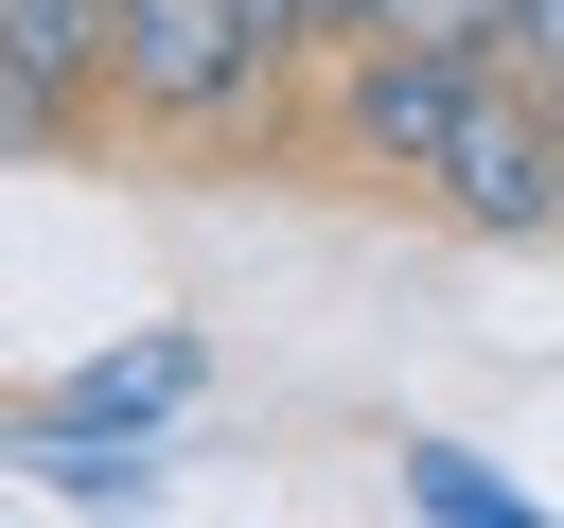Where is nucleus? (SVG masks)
<instances>
[{"mask_svg":"<svg viewBox=\"0 0 564 528\" xmlns=\"http://www.w3.org/2000/svg\"><path fill=\"white\" fill-rule=\"evenodd\" d=\"M282 70H317L300 0H123V35H106V106L159 141H247L282 106Z\"/></svg>","mask_w":564,"mask_h":528,"instance_id":"f257e3e1","label":"nucleus"},{"mask_svg":"<svg viewBox=\"0 0 564 528\" xmlns=\"http://www.w3.org/2000/svg\"><path fill=\"white\" fill-rule=\"evenodd\" d=\"M70 405H88V422H176V405H194V334H141V352L70 370Z\"/></svg>","mask_w":564,"mask_h":528,"instance_id":"20e7f679","label":"nucleus"},{"mask_svg":"<svg viewBox=\"0 0 564 528\" xmlns=\"http://www.w3.org/2000/svg\"><path fill=\"white\" fill-rule=\"evenodd\" d=\"M423 194H441L476 246H546V229H564V106H546L529 70H476V106L441 123Z\"/></svg>","mask_w":564,"mask_h":528,"instance_id":"f03ea898","label":"nucleus"},{"mask_svg":"<svg viewBox=\"0 0 564 528\" xmlns=\"http://www.w3.org/2000/svg\"><path fill=\"white\" fill-rule=\"evenodd\" d=\"M494 70H529V88L564 106V0H511V18H494Z\"/></svg>","mask_w":564,"mask_h":528,"instance_id":"0eeeda50","label":"nucleus"},{"mask_svg":"<svg viewBox=\"0 0 564 528\" xmlns=\"http://www.w3.org/2000/svg\"><path fill=\"white\" fill-rule=\"evenodd\" d=\"M405 493H423L441 528H511V510H529V493H511L494 458H458V440H405Z\"/></svg>","mask_w":564,"mask_h":528,"instance_id":"423d86ee","label":"nucleus"},{"mask_svg":"<svg viewBox=\"0 0 564 528\" xmlns=\"http://www.w3.org/2000/svg\"><path fill=\"white\" fill-rule=\"evenodd\" d=\"M370 18H388V0H300V35H317V53H335V35H370Z\"/></svg>","mask_w":564,"mask_h":528,"instance_id":"6e6552de","label":"nucleus"},{"mask_svg":"<svg viewBox=\"0 0 564 528\" xmlns=\"http://www.w3.org/2000/svg\"><path fill=\"white\" fill-rule=\"evenodd\" d=\"M88 106H106V88H70V70H35V53L0 35V158H70Z\"/></svg>","mask_w":564,"mask_h":528,"instance_id":"39448f33","label":"nucleus"},{"mask_svg":"<svg viewBox=\"0 0 564 528\" xmlns=\"http://www.w3.org/2000/svg\"><path fill=\"white\" fill-rule=\"evenodd\" d=\"M317 70H335V106H317V123H335V158L423 176V158H441V123L476 106V70H494V53H441V35H335Z\"/></svg>","mask_w":564,"mask_h":528,"instance_id":"7ed1b4c3","label":"nucleus"}]
</instances>
